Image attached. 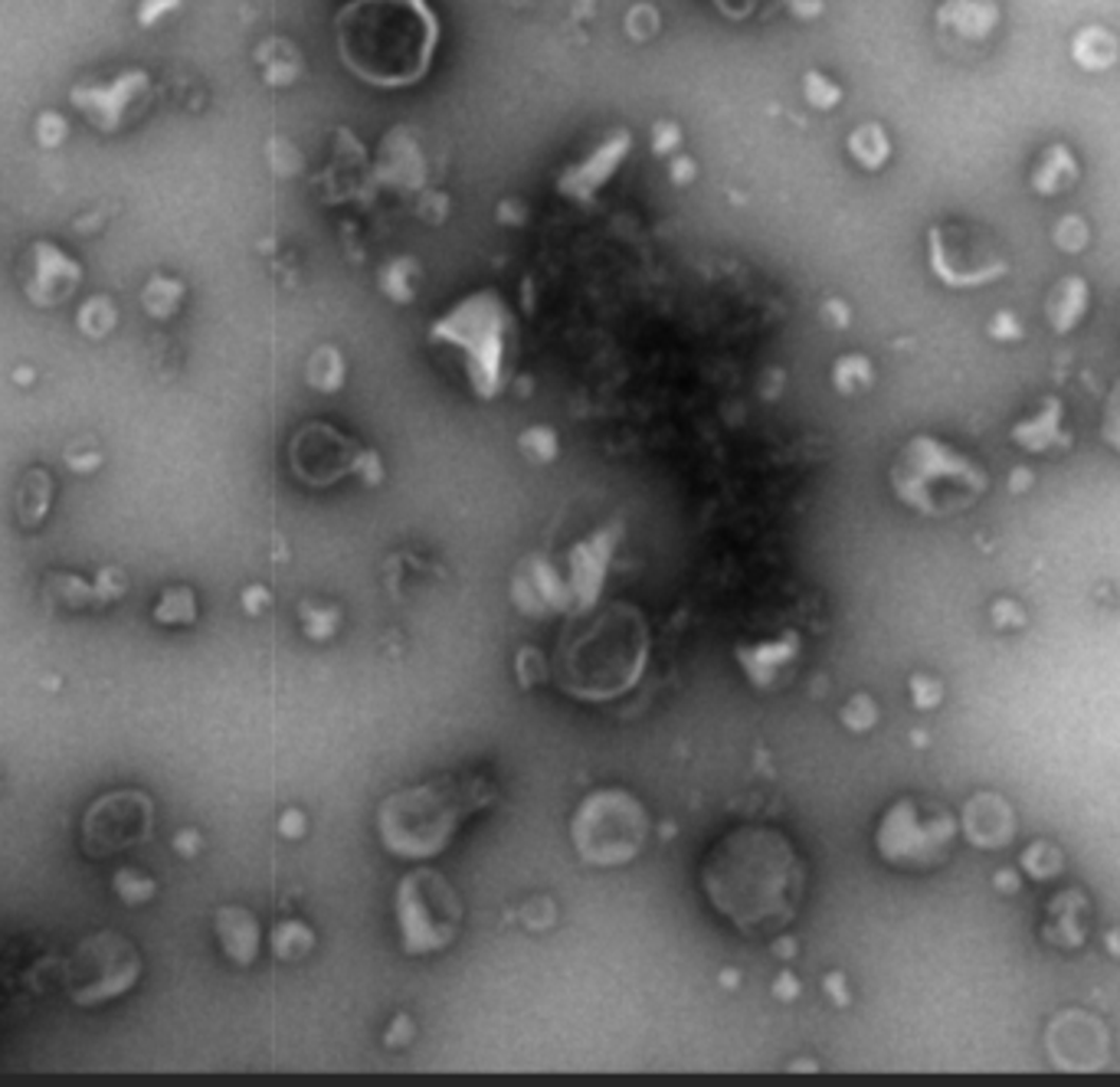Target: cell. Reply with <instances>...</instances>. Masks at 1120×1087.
<instances>
[{
	"mask_svg": "<svg viewBox=\"0 0 1120 1087\" xmlns=\"http://www.w3.org/2000/svg\"><path fill=\"white\" fill-rule=\"evenodd\" d=\"M401 950L410 957L446 950L462 927V901L456 888L432 868H413L396 885L393 897Z\"/></svg>",
	"mask_w": 1120,
	"mask_h": 1087,
	"instance_id": "obj_9",
	"label": "cell"
},
{
	"mask_svg": "<svg viewBox=\"0 0 1120 1087\" xmlns=\"http://www.w3.org/2000/svg\"><path fill=\"white\" fill-rule=\"evenodd\" d=\"M1038 191H1049V194H1055V191H1062L1065 184H1071V180H1074V161H1071V155L1065 152V148H1052L1049 155H1045V161H1042V171H1038Z\"/></svg>",
	"mask_w": 1120,
	"mask_h": 1087,
	"instance_id": "obj_31",
	"label": "cell"
},
{
	"mask_svg": "<svg viewBox=\"0 0 1120 1087\" xmlns=\"http://www.w3.org/2000/svg\"><path fill=\"white\" fill-rule=\"evenodd\" d=\"M53 501V479L47 468H30L17 488V518L23 528H40Z\"/></svg>",
	"mask_w": 1120,
	"mask_h": 1087,
	"instance_id": "obj_23",
	"label": "cell"
},
{
	"mask_svg": "<svg viewBox=\"0 0 1120 1087\" xmlns=\"http://www.w3.org/2000/svg\"><path fill=\"white\" fill-rule=\"evenodd\" d=\"M963 828H966V836H970L973 845H980V849H993L996 845L999 849V845H1006L1009 839H1013L1016 822H1013V809H1009L999 796L983 792V796H973V800H970L966 816H963Z\"/></svg>",
	"mask_w": 1120,
	"mask_h": 1087,
	"instance_id": "obj_19",
	"label": "cell"
},
{
	"mask_svg": "<svg viewBox=\"0 0 1120 1087\" xmlns=\"http://www.w3.org/2000/svg\"><path fill=\"white\" fill-rule=\"evenodd\" d=\"M1042 937L1052 947L1074 950L1088 937V901L1081 891H1062L1049 901V917H1045Z\"/></svg>",
	"mask_w": 1120,
	"mask_h": 1087,
	"instance_id": "obj_20",
	"label": "cell"
},
{
	"mask_svg": "<svg viewBox=\"0 0 1120 1087\" xmlns=\"http://www.w3.org/2000/svg\"><path fill=\"white\" fill-rule=\"evenodd\" d=\"M122 593H125L122 573H119V570H102V573H99V584H95V596H102V603H105V600H115V596H122Z\"/></svg>",
	"mask_w": 1120,
	"mask_h": 1087,
	"instance_id": "obj_43",
	"label": "cell"
},
{
	"mask_svg": "<svg viewBox=\"0 0 1120 1087\" xmlns=\"http://www.w3.org/2000/svg\"><path fill=\"white\" fill-rule=\"evenodd\" d=\"M155 620L164 626H191L197 620V600L188 587H171L155 606Z\"/></svg>",
	"mask_w": 1120,
	"mask_h": 1087,
	"instance_id": "obj_27",
	"label": "cell"
},
{
	"mask_svg": "<svg viewBox=\"0 0 1120 1087\" xmlns=\"http://www.w3.org/2000/svg\"><path fill=\"white\" fill-rule=\"evenodd\" d=\"M99 462H102V459H99L95 452H92V456H69V465L76 468V473H92Z\"/></svg>",
	"mask_w": 1120,
	"mask_h": 1087,
	"instance_id": "obj_52",
	"label": "cell"
},
{
	"mask_svg": "<svg viewBox=\"0 0 1120 1087\" xmlns=\"http://www.w3.org/2000/svg\"><path fill=\"white\" fill-rule=\"evenodd\" d=\"M312 947H315V933H312L308 924H302L296 917L275 924V930H272V954L279 960H288V963L302 960Z\"/></svg>",
	"mask_w": 1120,
	"mask_h": 1087,
	"instance_id": "obj_26",
	"label": "cell"
},
{
	"mask_svg": "<svg viewBox=\"0 0 1120 1087\" xmlns=\"http://www.w3.org/2000/svg\"><path fill=\"white\" fill-rule=\"evenodd\" d=\"M53 593L66 603V606H86L95 600V590H89L83 580L69 576V573H56L53 576Z\"/></svg>",
	"mask_w": 1120,
	"mask_h": 1087,
	"instance_id": "obj_38",
	"label": "cell"
},
{
	"mask_svg": "<svg viewBox=\"0 0 1120 1087\" xmlns=\"http://www.w3.org/2000/svg\"><path fill=\"white\" fill-rule=\"evenodd\" d=\"M148 89V76L144 72H125L112 86H79L72 89V102L79 105V112L102 131H115L125 119V108Z\"/></svg>",
	"mask_w": 1120,
	"mask_h": 1087,
	"instance_id": "obj_15",
	"label": "cell"
},
{
	"mask_svg": "<svg viewBox=\"0 0 1120 1087\" xmlns=\"http://www.w3.org/2000/svg\"><path fill=\"white\" fill-rule=\"evenodd\" d=\"M1085 302H1088V292H1085V282L1081 279H1065L1052 299H1049V318L1059 332H1068L1071 324L1078 321V315L1085 311Z\"/></svg>",
	"mask_w": 1120,
	"mask_h": 1087,
	"instance_id": "obj_25",
	"label": "cell"
},
{
	"mask_svg": "<svg viewBox=\"0 0 1120 1087\" xmlns=\"http://www.w3.org/2000/svg\"><path fill=\"white\" fill-rule=\"evenodd\" d=\"M174 849H177V852H184V855H194V852L200 849V836H197V832H194V828H188V832H180V836H177V842H174Z\"/></svg>",
	"mask_w": 1120,
	"mask_h": 1087,
	"instance_id": "obj_50",
	"label": "cell"
},
{
	"mask_svg": "<svg viewBox=\"0 0 1120 1087\" xmlns=\"http://www.w3.org/2000/svg\"><path fill=\"white\" fill-rule=\"evenodd\" d=\"M1074 59L1085 69H1107L1117 59V40L1104 26H1088L1074 36Z\"/></svg>",
	"mask_w": 1120,
	"mask_h": 1087,
	"instance_id": "obj_24",
	"label": "cell"
},
{
	"mask_svg": "<svg viewBox=\"0 0 1120 1087\" xmlns=\"http://www.w3.org/2000/svg\"><path fill=\"white\" fill-rule=\"evenodd\" d=\"M429 338L443 348L459 351L465 377L482 400H495L504 384H509L512 311L492 288H482V292H473L459 305H452L429 328Z\"/></svg>",
	"mask_w": 1120,
	"mask_h": 1087,
	"instance_id": "obj_5",
	"label": "cell"
},
{
	"mask_svg": "<svg viewBox=\"0 0 1120 1087\" xmlns=\"http://www.w3.org/2000/svg\"><path fill=\"white\" fill-rule=\"evenodd\" d=\"M954 836L957 825L947 806L927 800V796H901L878 819L875 849L891 868L930 872L950 858Z\"/></svg>",
	"mask_w": 1120,
	"mask_h": 1087,
	"instance_id": "obj_8",
	"label": "cell"
},
{
	"mask_svg": "<svg viewBox=\"0 0 1120 1087\" xmlns=\"http://www.w3.org/2000/svg\"><path fill=\"white\" fill-rule=\"evenodd\" d=\"M180 299H184V285L174 279H152L148 285H144V296H141L152 318H171L174 308L180 305Z\"/></svg>",
	"mask_w": 1120,
	"mask_h": 1087,
	"instance_id": "obj_28",
	"label": "cell"
},
{
	"mask_svg": "<svg viewBox=\"0 0 1120 1087\" xmlns=\"http://www.w3.org/2000/svg\"><path fill=\"white\" fill-rule=\"evenodd\" d=\"M911 698L921 711H930L937 701H941V684H937L934 678L918 675V678H911Z\"/></svg>",
	"mask_w": 1120,
	"mask_h": 1087,
	"instance_id": "obj_42",
	"label": "cell"
},
{
	"mask_svg": "<svg viewBox=\"0 0 1120 1087\" xmlns=\"http://www.w3.org/2000/svg\"><path fill=\"white\" fill-rule=\"evenodd\" d=\"M177 4H180V0H144L141 11H138V20H141L144 26H152V23L161 20L164 11H174Z\"/></svg>",
	"mask_w": 1120,
	"mask_h": 1087,
	"instance_id": "obj_44",
	"label": "cell"
},
{
	"mask_svg": "<svg viewBox=\"0 0 1120 1087\" xmlns=\"http://www.w3.org/2000/svg\"><path fill=\"white\" fill-rule=\"evenodd\" d=\"M937 23L957 43H983L999 23V11L993 0H950L937 14Z\"/></svg>",
	"mask_w": 1120,
	"mask_h": 1087,
	"instance_id": "obj_22",
	"label": "cell"
},
{
	"mask_svg": "<svg viewBox=\"0 0 1120 1087\" xmlns=\"http://www.w3.org/2000/svg\"><path fill=\"white\" fill-rule=\"evenodd\" d=\"M617 534L620 528H603L597 531L593 537L581 540L576 548L570 551V576H567V593L576 606H593L600 587H603V576H606V567H609V557H612V544H617Z\"/></svg>",
	"mask_w": 1120,
	"mask_h": 1087,
	"instance_id": "obj_14",
	"label": "cell"
},
{
	"mask_svg": "<svg viewBox=\"0 0 1120 1087\" xmlns=\"http://www.w3.org/2000/svg\"><path fill=\"white\" fill-rule=\"evenodd\" d=\"M288 462H292L296 479L305 485L324 488L351 473H365L371 482L380 479V459L368 449H360L344 432L328 423H308L302 426L292 446H288Z\"/></svg>",
	"mask_w": 1120,
	"mask_h": 1087,
	"instance_id": "obj_12",
	"label": "cell"
},
{
	"mask_svg": "<svg viewBox=\"0 0 1120 1087\" xmlns=\"http://www.w3.org/2000/svg\"><path fill=\"white\" fill-rule=\"evenodd\" d=\"M279 832H282L285 839H299L302 832H305V816H302L299 809H288V813L279 819Z\"/></svg>",
	"mask_w": 1120,
	"mask_h": 1087,
	"instance_id": "obj_46",
	"label": "cell"
},
{
	"mask_svg": "<svg viewBox=\"0 0 1120 1087\" xmlns=\"http://www.w3.org/2000/svg\"><path fill=\"white\" fill-rule=\"evenodd\" d=\"M1062 1045H1074V1052L1068 1055V1062L1062 1068L1088 1071V1068L1101 1065L1107 1038H1104V1029L1098 1019L1085 1016V1012H1065V1016H1059L1052 1022V1032H1049V1048H1062Z\"/></svg>",
	"mask_w": 1120,
	"mask_h": 1087,
	"instance_id": "obj_16",
	"label": "cell"
},
{
	"mask_svg": "<svg viewBox=\"0 0 1120 1087\" xmlns=\"http://www.w3.org/2000/svg\"><path fill=\"white\" fill-rule=\"evenodd\" d=\"M112 324H115V308H112V302H108V299L95 296V299H89V302L83 305V311H79V328H83V335L102 338V335L112 332Z\"/></svg>",
	"mask_w": 1120,
	"mask_h": 1087,
	"instance_id": "obj_32",
	"label": "cell"
},
{
	"mask_svg": "<svg viewBox=\"0 0 1120 1087\" xmlns=\"http://www.w3.org/2000/svg\"><path fill=\"white\" fill-rule=\"evenodd\" d=\"M498 800V789L485 773H440L423 783L390 792L377 806V839L380 845L404 858L426 861L443 855L459 828L485 813Z\"/></svg>",
	"mask_w": 1120,
	"mask_h": 1087,
	"instance_id": "obj_3",
	"label": "cell"
},
{
	"mask_svg": "<svg viewBox=\"0 0 1120 1087\" xmlns=\"http://www.w3.org/2000/svg\"><path fill=\"white\" fill-rule=\"evenodd\" d=\"M243 603H246L249 612H260V609L269 603V593H266L263 587H249V590L243 593Z\"/></svg>",
	"mask_w": 1120,
	"mask_h": 1087,
	"instance_id": "obj_49",
	"label": "cell"
},
{
	"mask_svg": "<svg viewBox=\"0 0 1120 1087\" xmlns=\"http://www.w3.org/2000/svg\"><path fill=\"white\" fill-rule=\"evenodd\" d=\"M833 380H836V387H839L842 393H858L861 387H869V380H872L869 360H865V357H842L839 364H836Z\"/></svg>",
	"mask_w": 1120,
	"mask_h": 1087,
	"instance_id": "obj_33",
	"label": "cell"
},
{
	"mask_svg": "<svg viewBox=\"0 0 1120 1087\" xmlns=\"http://www.w3.org/2000/svg\"><path fill=\"white\" fill-rule=\"evenodd\" d=\"M521 914H525V924H528V927H534V930H545V927H551V924H554V917H557L554 904H551L548 897H534V901H528Z\"/></svg>",
	"mask_w": 1120,
	"mask_h": 1087,
	"instance_id": "obj_40",
	"label": "cell"
},
{
	"mask_svg": "<svg viewBox=\"0 0 1120 1087\" xmlns=\"http://www.w3.org/2000/svg\"><path fill=\"white\" fill-rule=\"evenodd\" d=\"M698 881L711 911L734 930L747 937H774L800 914L806 861L780 828L741 825L711 845Z\"/></svg>",
	"mask_w": 1120,
	"mask_h": 1087,
	"instance_id": "obj_1",
	"label": "cell"
},
{
	"mask_svg": "<svg viewBox=\"0 0 1120 1087\" xmlns=\"http://www.w3.org/2000/svg\"><path fill=\"white\" fill-rule=\"evenodd\" d=\"M407 272H413V263L410 260H396L384 269V288L393 296V299H410L413 288H410V279Z\"/></svg>",
	"mask_w": 1120,
	"mask_h": 1087,
	"instance_id": "obj_39",
	"label": "cell"
},
{
	"mask_svg": "<svg viewBox=\"0 0 1120 1087\" xmlns=\"http://www.w3.org/2000/svg\"><path fill=\"white\" fill-rule=\"evenodd\" d=\"M891 488L908 509L930 518H947L977 504L986 492V476L977 462L960 456L954 446L918 436L894 456Z\"/></svg>",
	"mask_w": 1120,
	"mask_h": 1087,
	"instance_id": "obj_6",
	"label": "cell"
},
{
	"mask_svg": "<svg viewBox=\"0 0 1120 1087\" xmlns=\"http://www.w3.org/2000/svg\"><path fill=\"white\" fill-rule=\"evenodd\" d=\"M849 148H852V155L858 158V164H865V167H882L885 164V158H888V138H885V131L878 128V125H865V128H858L852 138H849Z\"/></svg>",
	"mask_w": 1120,
	"mask_h": 1087,
	"instance_id": "obj_29",
	"label": "cell"
},
{
	"mask_svg": "<svg viewBox=\"0 0 1120 1087\" xmlns=\"http://www.w3.org/2000/svg\"><path fill=\"white\" fill-rule=\"evenodd\" d=\"M521 449L525 456L537 459V462H548L557 456V436L548 429V426H537V429H528L521 436Z\"/></svg>",
	"mask_w": 1120,
	"mask_h": 1087,
	"instance_id": "obj_37",
	"label": "cell"
},
{
	"mask_svg": "<svg viewBox=\"0 0 1120 1087\" xmlns=\"http://www.w3.org/2000/svg\"><path fill=\"white\" fill-rule=\"evenodd\" d=\"M115 891L125 904H141V901H152L158 885L152 878H141L138 872H128V868H122V872L115 875Z\"/></svg>",
	"mask_w": 1120,
	"mask_h": 1087,
	"instance_id": "obj_36",
	"label": "cell"
},
{
	"mask_svg": "<svg viewBox=\"0 0 1120 1087\" xmlns=\"http://www.w3.org/2000/svg\"><path fill=\"white\" fill-rule=\"evenodd\" d=\"M800 659V639L786 632L774 642H757V645H744L737 648V662L747 672L750 684L757 688H770L777 684L793 665Z\"/></svg>",
	"mask_w": 1120,
	"mask_h": 1087,
	"instance_id": "obj_18",
	"label": "cell"
},
{
	"mask_svg": "<svg viewBox=\"0 0 1120 1087\" xmlns=\"http://www.w3.org/2000/svg\"><path fill=\"white\" fill-rule=\"evenodd\" d=\"M410 1032H413L410 1019H407V1016H396V1019H393V1029L387 1032V1038H384V1041H387L390 1048H401V1041H407V1038H410Z\"/></svg>",
	"mask_w": 1120,
	"mask_h": 1087,
	"instance_id": "obj_47",
	"label": "cell"
},
{
	"mask_svg": "<svg viewBox=\"0 0 1120 1087\" xmlns=\"http://www.w3.org/2000/svg\"><path fill=\"white\" fill-rule=\"evenodd\" d=\"M822 986H825L829 993H833V999H836L839 1005H846V1002H849V993L842 990V973H829Z\"/></svg>",
	"mask_w": 1120,
	"mask_h": 1087,
	"instance_id": "obj_51",
	"label": "cell"
},
{
	"mask_svg": "<svg viewBox=\"0 0 1120 1087\" xmlns=\"http://www.w3.org/2000/svg\"><path fill=\"white\" fill-rule=\"evenodd\" d=\"M338 620H341V612H338L335 606H318V603H305V606H302V623H305V632H308L312 639H328V636H335Z\"/></svg>",
	"mask_w": 1120,
	"mask_h": 1087,
	"instance_id": "obj_34",
	"label": "cell"
},
{
	"mask_svg": "<svg viewBox=\"0 0 1120 1087\" xmlns=\"http://www.w3.org/2000/svg\"><path fill=\"white\" fill-rule=\"evenodd\" d=\"M648 839V809L623 786L587 792L570 819V842L581 861L593 868L629 865Z\"/></svg>",
	"mask_w": 1120,
	"mask_h": 1087,
	"instance_id": "obj_7",
	"label": "cell"
},
{
	"mask_svg": "<svg viewBox=\"0 0 1120 1087\" xmlns=\"http://www.w3.org/2000/svg\"><path fill=\"white\" fill-rule=\"evenodd\" d=\"M774 993L780 999H793V996H800V983L793 980V973H780V980L774 983Z\"/></svg>",
	"mask_w": 1120,
	"mask_h": 1087,
	"instance_id": "obj_48",
	"label": "cell"
},
{
	"mask_svg": "<svg viewBox=\"0 0 1120 1087\" xmlns=\"http://www.w3.org/2000/svg\"><path fill=\"white\" fill-rule=\"evenodd\" d=\"M626 152H629V135H626V131H617L612 138H606L587 161H581V164L570 167V171L561 177V191H564L567 197H576V200H590V197L606 184V180H609V174L623 164Z\"/></svg>",
	"mask_w": 1120,
	"mask_h": 1087,
	"instance_id": "obj_17",
	"label": "cell"
},
{
	"mask_svg": "<svg viewBox=\"0 0 1120 1087\" xmlns=\"http://www.w3.org/2000/svg\"><path fill=\"white\" fill-rule=\"evenodd\" d=\"M308 384L324 390V393H332V390H338L344 384V364H341V357H338L335 348H318L315 351L312 364H308Z\"/></svg>",
	"mask_w": 1120,
	"mask_h": 1087,
	"instance_id": "obj_30",
	"label": "cell"
},
{
	"mask_svg": "<svg viewBox=\"0 0 1120 1087\" xmlns=\"http://www.w3.org/2000/svg\"><path fill=\"white\" fill-rule=\"evenodd\" d=\"M216 937H220V947L227 954V960H233L236 966H249L256 963L260 957V921L252 911L239 908V904H227V908L216 911Z\"/></svg>",
	"mask_w": 1120,
	"mask_h": 1087,
	"instance_id": "obj_21",
	"label": "cell"
},
{
	"mask_svg": "<svg viewBox=\"0 0 1120 1087\" xmlns=\"http://www.w3.org/2000/svg\"><path fill=\"white\" fill-rule=\"evenodd\" d=\"M155 828V800L141 789L105 792L83 816V852L89 858H112L144 845Z\"/></svg>",
	"mask_w": 1120,
	"mask_h": 1087,
	"instance_id": "obj_11",
	"label": "cell"
},
{
	"mask_svg": "<svg viewBox=\"0 0 1120 1087\" xmlns=\"http://www.w3.org/2000/svg\"><path fill=\"white\" fill-rule=\"evenodd\" d=\"M141 976V957L128 937L99 930L76 947L66 969V990L76 1005H99L125 996Z\"/></svg>",
	"mask_w": 1120,
	"mask_h": 1087,
	"instance_id": "obj_10",
	"label": "cell"
},
{
	"mask_svg": "<svg viewBox=\"0 0 1120 1087\" xmlns=\"http://www.w3.org/2000/svg\"><path fill=\"white\" fill-rule=\"evenodd\" d=\"M806 95H810V102L816 108H833L839 102V89L829 83L825 76H816V72L806 79Z\"/></svg>",
	"mask_w": 1120,
	"mask_h": 1087,
	"instance_id": "obj_41",
	"label": "cell"
},
{
	"mask_svg": "<svg viewBox=\"0 0 1120 1087\" xmlns=\"http://www.w3.org/2000/svg\"><path fill=\"white\" fill-rule=\"evenodd\" d=\"M648 659L642 616L620 606L557 642V684L576 701H612L639 681Z\"/></svg>",
	"mask_w": 1120,
	"mask_h": 1087,
	"instance_id": "obj_4",
	"label": "cell"
},
{
	"mask_svg": "<svg viewBox=\"0 0 1120 1087\" xmlns=\"http://www.w3.org/2000/svg\"><path fill=\"white\" fill-rule=\"evenodd\" d=\"M83 269L76 260H69L66 252L53 243H33L26 249L23 263V292L33 305L50 308L59 305L72 296V288L79 285Z\"/></svg>",
	"mask_w": 1120,
	"mask_h": 1087,
	"instance_id": "obj_13",
	"label": "cell"
},
{
	"mask_svg": "<svg viewBox=\"0 0 1120 1087\" xmlns=\"http://www.w3.org/2000/svg\"><path fill=\"white\" fill-rule=\"evenodd\" d=\"M440 40L426 0H351L338 14V50L357 79L380 89L413 86L426 76Z\"/></svg>",
	"mask_w": 1120,
	"mask_h": 1087,
	"instance_id": "obj_2",
	"label": "cell"
},
{
	"mask_svg": "<svg viewBox=\"0 0 1120 1087\" xmlns=\"http://www.w3.org/2000/svg\"><path fill=\"white\" fill-rule=\"evenodd\" d=\"M875 720H878V705H875L869 695H855V698L846 701V708H842V724H846L849 731L865 734Z\"/></svg>",
	"mask_w": 1120,
	"mask_h": 1087,
	"instance_id": "obj_35",
	"label": "cell"
},
{
	"mask_svg": "<svg viewBox=\"0 0 1120 1087\" xmlns=\"http://www.w3.org/2000/svg\"><path fill=\"white\" fill-rule=\"evenodd\" d=\"M63 135H66V122L59 115L50 112L40 119V144H56V141H63Z\"/></svg>",
	"mask_w": 1120,
	"mask_h": 1087,
	"instance_id": "obj_45",
	"label": "cell"
}]
</instances>
